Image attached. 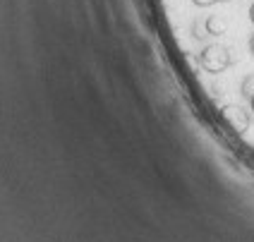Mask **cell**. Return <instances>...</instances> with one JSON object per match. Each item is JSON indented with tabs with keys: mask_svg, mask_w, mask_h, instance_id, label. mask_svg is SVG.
Returning <instances> with one entry per match:
<instances>
[{
	"mask_svg": "<svg viewBox=\"0 0 254 242\" xmlns=\"http://www.w3.org/2000/svg\"><path fill=\"white\" fill-rule=\"evenodd\" d=\"M204 24H206V31H209L211 36H223L228 31V19L221 17V14H211Z\"/></svg>",
	"mask_w": 254,
	"mask_h": 242,
	"instance_id": "obj_3",
	"label": "cell"
},
{
	"mask_svg": "<svg viewBox=\"0 0 254 242\" xmlns=\"http://www.w3.org/2000/svg\"><path fill=\"white\" fill-rule=\"evenodd\" d=\"M221 2H228V0H221Z\"/></svg>",
	"mask_w": 254,
	"mask_h": 242,
	"instance_id": "obj_9",
	"label": "cell"
},
{
	"mask_svg": "<svg viewBox=\"0 0 254 242\" xmlns=\"http://www.w3.org/2000/svg\"><path fill=\"white\" fill-rule=\"evenodd\" d=\"M197 7H209V5H213V2H221V0H192Z\"/></svg>",
	"mask_w": 254,
	"mask_h": 242,
	"instance_id": "obj_5",
	"label": "cell"
},
{
	"mask_svg": "<svg viewBox=\"0 0 254 242\" xmlns=\"http://www.w3.org/2000/svg\"><path fill=\"white\" fill-rule=\"evenodd\" d=\"M221 118L226 120V125H230V129H235L240 134L247 132L250 125H252V118L242 106H223L221 108Z\"/></svg>",
	"mask_w": 254,
	"mask_h": 242,
	"instance_id": "obj_2",
	"label": "cell"
},
{
	"mask_svg": "<svg viewBox=\"0 0 254 242\" xmlns=\"http://www.w3.org/2000/svg\"><path fill=\"white\" fill-rule=\"evenodd\" d=\"M250 19H252V24H254V2L250 5Z\"/></svg>",
	"mask_w": 254,
	"mask_h": 242,
	"instance_id": "obj_7",
	"label": "cell"
},
{
	"mask_svg": "<svg viewBox=\"0 0 254 242\" xmlns=\"http://www.w3.org/2000/svg\"><path fill=\"white\" fill-rule=\"evenodd\" d=\"M250 108H252V113H254V96L250 99Z\"/></svg>",
	"mask_w": 254,
	"mask_h": 242,
	"instance_id": "obj_8",
	"label": "cell"
},
{
	"mask_svg": "<svg viewBox=\"0 0 254 242\" xmlns=\"http://www.w3.org/2000/svg\"><path fill=\"white\" fill-rule=\"evenodd\" d=\"M250 53H252V56H254V34H252V36H250Z\"/></svg>",
	"mask_w": 254,
	"mask_h": 242,
	"instance_id": "obj_6",
	"label": "cell"
},
{
	"mask_svg": "<svg viewBox=\"0 0 254 242\" xmlns=\"http://www.w3.org/2000/svg\"><path fill=\"white\" fill-rule=\"evenodd\" d=\"M230 51H228L226 46H221V43H211V46H204V51L199 53V65L204 67L206 72H211V74H218V72H223L230 67Z\"/></svg>",
	"mask_w": 254,
	"mask_h": 242,
	"instance_id": "obj_1",
	"label": "cell"
},
{
	"mask_svg": "<svg viewBox=\"0 0 254 242\" xmlns=\"http://www.w3.org/2000/svg\"><path fill=\"white\" fill-rule=\"evenodd\" d=\"M242 96H245V99L250 101L254 96V74H247V77H245V79H242Z\"/></svg>",
	"mask_w": 254,
	"mask_h": 242,
	"instance_id": "obj_4",
	"label": "cell"
}]
</instances>
